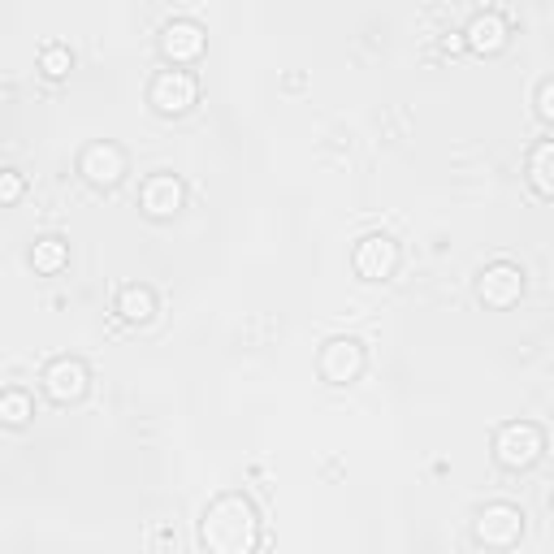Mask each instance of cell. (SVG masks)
Here are the masks:
<instances>
[{
    "mask_svg": "<svg viewBox=\"0 0 554 554\" xmlns=\"http://www.w3.org/2000/svg\"><path fill=\"white\" fill-rule=\"evenodd\" d=\"M200 542L213 554H247L260 542L256 507L243 494H221L200 520Z\"/></svg>",
    "mask_w": 554,
    "mask_h": 554,
    "instance_id": "cell-1",
    "label": "cell"
},
{
    "mask_svg": "<svg viewBox=\"0 0 554 554\" xmlns=\"http://www.w3.org/2000/svg\"><path fill=\"white\" fill-rule=\"evenodd\" d=\"M542 451H546V438L529 420H511L494 438V455L503 468H533L537 459H542Z\"/></svg>",
    "mask_w": 554,
    "mask_h": 554,
    "instance_id": "cell-2",
    "label": "cell"
},
{
    "mask_svg": "<svg viewBox=\"0 0 554 554\" xmlns=\"http://www.w3.org/2000/svg\"><path fill=\"white\" fill-rule=\"evenodd\" d=\"M195 96H200V87H195V78L187 70H161L152 83V104H156V113H165V117L187 113Z\"/></svg>",
    "mask_w": 554,
    "mask_h": 554,
    "instance_id": "cell-3",
    "label": "cell"
},
{
    "mask_svg": "<svg viewBox=\"0 0 554 554\" xmlns=\"http://www.w3.org/2000/svg\"><path fill=\"white\" fill-rule=\"evenodd\" d=\"M520 533H524V511L511 503L485 507L477 520V542H485V546H516Z\"/></svg>",
    "mask_w": 554,
    "mask_h": 554,
    "instance_id": "cell-4",
    "label": "cell"
},
{
    "mask_svg": "<svg viewBox=\"0 0 554 554\" xmlns=\"http://www.w3.org/2000/svg\"><path fill=\"white\" fill-rule=\"evenodd\" d=\"M360 368H364V347L355 338H334V342H325V351H321V377L325 381H355L360 377Z\"/></svg>",
    "mask_w": 554,
    "mask_h": 554,
    "instance_id": "cell-5",
    "label": "cell"
},
{
    "mask_svg": "<svg viewBox=\"0 0 554 554\" xmlns=\"http://www.w3.org/2000/svg\"><path fill=\"white\" fill-rule=\"evenodd\" d=\"M394 265H399V247L386 234H368V239L355 247V273L368 277V282H381V277H390Z\"/></svg>",
    "mask_w": 554,
    "mask_h": 554,
    "instance_id": "cell-6",
    "label": "cell"
},
{
    "mask_svg": "<svg viewBox=\"0 0 554 554\" xmlns=\"http://www.w3.org/2000/svg\"><path fill=\"white\" fill-rule=\"evenodd\" d=\"M477 290H481V299L490 303V308H511V303L524 295V273L516 265H490L481 273Z\"/></svg>",
    "mask_w": 554,
    "mask_h": 554,
    "instance_id": "cell-7",
    "label": "cell"
},
{
    "mask_svg": "<svg viewBox=\"0 0 554 554\" xmlns=\"http://www.w3.org/2000/svg\"><path fill=\"white\" fill-rule=\"evenodd\" d=\"M44 390H48L57 403L78 399V394L87 390V368L78 364V360H70V355H61V360H52V364L44 368Z\"/></svg>",
    "mask_w": 554,
    "mask_h": 554,
    "instance_id": "cell-8",
    "label": "cell"
},
{
    "mask_svg": "<svg viewBox=\"0 0 554 554\" xmlns=\"http://www.w3.org/2000/svg\"><path fill=\"white\" fill-rule=\"evenodd\" d=\"M78 165H83V174L96 182V187H113V182L126 174V156L117 143H91Z\"/></svg>",
    "mask_w": 554,
    "mask_h": 554,
    "instance_id": "cell-9",
    "label": "cell"
},
{
    "mask_svg": "<svg viewBox=\"0 0 554 554\" xmlns=\"http://www.w3.org/2000/svg\"><path fill=\"white\" fill-rule=\"evenodd\" d=\"M143 208L148 217H174L182 208V182L174 174H156L143 182Z\"/></svg>",
    "mask_w": 554,
    "mask_h": 554,
    "instance_id": "cell-10",
    "label": "cell"
},
{
    "mask_svg": "<svg viewBox=\"0 0 554 554\" xmlns=\"http://www.w3.org/2000/svg\"><path fill=\"white\" fill-rule=\"evenodd\" d=\"M161 48L169 61H195L204 52V31L195 22H169L161 31Z\"/></svg>",
    "mask_w": 554,
    "mask_h": 554,
    "instance_id": "cell-11",
    "label": "cell"
},
{
    "mask_svg": "<svg viewBox=\"0 0 554 554\" xmlns=\"http://www.w3.org/2000/svg\"><path fill=\"white\" fill-rule=\"evenodd\" d=\"M468 48L472 52H498L507 44V22H503V13H477V18L468 22Z\"/></svg>",
    "mask_w": 554,
    "mask_h": 554,
    "instance_id": "cell-12",
    "label": "cell"
},
{
    "mask_svg": "<svg viewBox=\"0 0 554 554\" xmlns=\"http://www.w3.org/2000/svg\"><path fill=\"white\" fill-rule=\"evenodd\" d=\"M117 312H122L126 321L143 325V321H152V312H156V295L148 286H126L122 295H117Z\"/></svg>",
    "mask_w": 554,
    "mask_h": 554,
    "instance_id": "cell-13",
    "label": "cell"
},
{
    "mask_svg": "<svg viewBox=\"0 0 554 554\" xmlns=\"http://www.w3.org/2000/svg\"><path fill=\"white\" fill-rule=\"evenodd\" d=\"M529 182L554 200V139L550 143H537V148H533V156H529Z\"/></svg>",
    "mask_w": 554,
    "mask_h": 554,
    "instance_id": "cell-14",
    "label": "cell"
},
{
    "mask_svg": "<svg viewBox=\"0 0 554 554\" xmlns=\"http://www.w3.org/2000/svg\"><path fill=\"white\" fill-rule=\"evenodd\" d=\"M31 265H35L39 273H57V269L65 265V243H61V239H39V243L31 247Z\"/></svg>",
    "mask_w": 554,
    "mask_h": 554,
    "instance_id": "cell-15",
    "label": "cell"
},
{
    "mask_svg": "<svg viewBox=\"0 0 554 554\" xmlns=\"http://www.w3.org/2000/svg\"><path fill=\"white\" fill-rule=\"evenodd\" d=\"M70 65H74V57H70V48H61V44H48L44 52H39V70H44L48 78L70 74Z\"/></svg>",
    "mask_w": 554,
    "mask_h": 554,
    "instance_id": "cell-16",
    "label": "cell"
},
{
    "mask_svg": "<svg viewBox=\"0 0 554 554\" xmlns=\"http://www.w3.org/2000/svg\"><path fill=\"white\" fill-rule=\"evenodd\" d=\"M0 416H5L9 425H22V420L31 416V399H26L22 390H9L5 399H0Z\"/></svg>",
    "mask_w": 554,
    "mask_h": 554,
    "instance_id": "cell-17",
    "label": "cell"
},
{
    "mask_svg": "<svg viewBox=\"0 0 554 554\" xmlns=\"http://www.w3.org/2000/svg\"><path fill=\"white\" fill-rule=\"evenodd\" d=\"M18 195H22V178L13 174V169H5V174H0V200H5V204H13V200H18Z\"/></svg>",
    "mask_w": 554,
    "mask_h": 554,
    "instance_id": "cell-18",
    "label": "cell"
},
{
    "mask_svg": "<svg viewBox=\"0 0 554 554\" xmlns=\"http://www.w3.org/2000/svg\"><path fill=\"white\" fill-rule=\"evenodd\" d=\"M537 113H542L546 122H554V78H546L542 91H537Z\"/></svg>",
    "mask_w": 554,
    "mask_h": 554,
    "instance_id": "cell-19",
    "label": "cell"
},
{
    "mask_svg": "<svg viewBox=\"0 0 554 554\" xmlns=\"http://www.w3.org/2000/svg\"><path fill=\"white\" fill-rule=\"evenodd\" d=\"M468 44V39L464 35H446V52H459V48H464Z\"/></svg>",
    "mask_w": 554,
    "mask_h": 554,
    "instance_id": "cell-20",
    "label": "cell"
},
{
    "mask_svg": "<svg viewBox=\"0 0 554 554\" xmlns=\"http://www.w3.org/2000/svg\"><path fill=\"white\" fill-rule=\"evenodd\" d=\"M550 511H554V498H550Z\"/></svg>",
    "mask_w": 554,
    "mask_h": 554,
    "instance_id": "cell-21",
    "label": "cell"
}]
</instances>
